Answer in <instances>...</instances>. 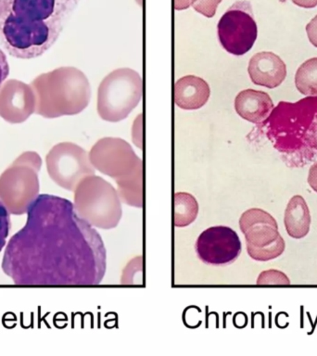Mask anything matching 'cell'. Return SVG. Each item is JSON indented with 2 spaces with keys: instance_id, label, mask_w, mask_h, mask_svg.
<instances>
[{
  "instance_id": "1",
  "label": "cell",
  "mask_w": 317,
  "mask_h": 356,
  "mask_svg": "<svg viewBox=\"0 0 317 356\" xmlns=\"http://www.w3.org/2000/svg\"><path fill=\"white\" fill-rule=\"evenodd\" d=\"M1 267L15 285L101 283L107 252L101 236L64 197L39 194L24 227L6 245Z\"/></svg>"
},
{
  "instance_id": "2",
  "label": "cell",
  "mask_w": 317,
  "mask_h": 356,
  "mask_svg": "<svg viewBox=\"0 0 317 356\" xmlns=\"http://www.w3.org/2000/svg\"><path fill=\"white\" fill-rule=\"evenodd\" d=\"M80 0H0V46L13 57L44 54L60 38Z\"/></svg>"
},
{
  "instance_id": "3",
  "label": "cell",
  "mask_w": 317,
  "mask_h": 356,
  "mask_svg": "<svg viewBox=\"0 0 317 356\" xmlns=\"http://www.w3.org/2000/svg\"><path fill=\"white\" fill-rule=\"evenodd\" d=\"M316 113L317 97H307L294 103H278L261 122L267 138L288 165H305L316 157L310 134Z\"/></svg>"
},
{
  "instance_id": "4",
  "label": "cell",
  "mask_w": 317,
  "mask_h": 356,
  "mask_svg": "<svg viewBox=\"0 0 317 356\" xmlns=\"http://www.w3.org/2000/svg\"><path fill=\"white\" fill-rule=\"evenodd\" d=\"M35 114L44 118L76 115L88 107L91 88L88 77L75 67H60L38 75L31 83Z\"/></svg>"
},
{
  "instance_id": "5",
  "label": "cell",
  "mask_w": 317,
  "mask_h": 356,
  "mask_svg": "<svg viewBox=\"0 0 317 356\" xmlns=\"http://www.w3.org/2000/svg\"><path fill=\"white\" fill-rule=\"evenodd\" d=\"M88 154L95 169L115 180L121 202L136 208L143 206V163L124 139H99Z\"/></svg>"
},
{
  "instance_id": "6",
  "label": "cell",
  "mask_w": 317,
  "mask_h": 356,
  "mask_svg": "<svg viewBox=\"0 0 317 356\" xmlns=\"http://www.w3.org/2000/svg\"><path fill=\"white\" fill-rule=\"evenodd\" d=\"M41 166L38 153L25 152L0 175V200L13 216L27 213L38 199Z\"/></svg>"
},
{
  "instance_id": "7",
  "label": "cell",
  "mask_w": 317,
  "mask_h": 356,
  "mask_svg": "<svg viewBox=\"0 0 317 356\" xmlns=\"http://www.w3.org/2000/svg\"><path fill=\"white\" fill-rule=\"evenodd\" d=\"M74 192V209L81 218L101 229L118 225L122 216L121 199L111 183L96 175H89Z\"/></svg>"
},
{
  "instance_id": "8",
  "label": "cell",
  "mask_w": 317,
  "mask_h": 356,
  "mask_svg": "<svg viewBox=\"0 0 317 356\" xmlns=\"http://www.w3.org/2000/svg\"><path fill=\"white\" fill-rule=\"evenodd\" d=\"M142 92L143 82L138 72L130 68L114 70L99 86L97 113L104 121H122L139 104Z\"/></svg>"
},
{
  "instance_id": "9",
  "label": "cell",
  "mask_w": 317,
  "mask_h": 356,
  "mask_svg": "<svg viewBox=\"0 0 317 356\" xmlns=\"http://www.w3.org/2000/svg\"><path fill=\"white\" fill-rule=\"evenodd\" d=\"M46 164L53 182L69 191H74L81 180L96 172L88 153L72 142L52 147L47 154Z\"/></svg>"
},
{
  "instance_id": "10",
  "label": "cell",
  "mask_w": 317,
  "mask_h": 356,
  "mask_svg": "<svg viewBox=\"0 0 317 356\" xmlns=\"http://www.w3.org/2000/svg\"><path fill=\"white\" fill-rule=\"evenodd\" d=\"M222 47L230 54L241 56L249 52L258 36V27L252 6L247 0L234 3L217 25Z\"/></svg>"
},
{
  "instance_id": "11",
  "label": "cell",
  "mask_w": 317,
  "mask_h": 356,
  "mask_svg": "<svg viewBox=\"0 0 317 356\" xmlns=\"http://www.w3.org/2000/svg\"><path fill=\"white\" fill-rule=\"evenodd\" d=\"M197 257L210 266L234 263L241 253V241L232 228L218 225L203 231L195 245Z\"/></svg>"
},
{
  "instance_id": "12",
  "label": "cell",
  "mask_w": 317,
  "mask_h": 356,
  "mask_svg": "<svg viewBox=\"0 0 317 356\" xmlns=\"http://www.w3.org/2000/svg\"><path fill=\"white\" fill-rule=\"evenodd\" d=\"M32 86L22 81L8 79L0 86V117L10 124H22L35 113Z\"/></svg>"
},
{
  "instance_id": "13",
  "label": "cell",
  "mask_w": 317,
  "mask_h": 356,
  "mask_svg": "<svg viewBox=\"0 0 317 356\" xmlns=\"http://www.w3.org/2000/svg\"><path fill=\"white\" fill-rule=\"evenodd\" d=\"M239 227L244 234L247 250L269 246L280 236L277 220L261 209L244 211L239 219Z\"/></svg>"
},
{
  "instance_id": "14",
  "label": "cell",
  "mask_w": 317,
  "mask_h": 356,
  "mask_svg": "<svg viewBox=\"0 0 317 356\" xmlns=\"http://www.w3.org/2000/svg\"><path fill=\"white\" fill-rule=\"evenodd\" d=\"M247 72L253 83L267 88H277L286 76L285 63L273 52L256 53L250 58Z\"/></svg>"
},
{
  "instance_id": "15",
  "label": "cell",
  "mask_w": 317,
  "mask_h": 356,
  "mask_svg": "<svg viewBox=\"0 0 317 356\" xmlns=\"http://www.w3.org/2000/svg\"><path fill=\"white\" fill-rule=\"evenodd\" d=\"M210 96V86L202 78L186 75L175 83L174 102L183 110H197L203 107Z\"/></svg>"
},
{
  "instance_id": "16",
  "label": "cell",
  "mask_w": 317,
  "mask_h": 356,
  "mask_svg": "<svg viewBox=\"0 0 317 356\" xmlns=\"http://www.w3.org/2000/svg\"><path fill=\"white\" fill-rule=\"evenodd\" d=\"M235 108L241 118L260 124L271 113L274 103L266 92L246 89L236 97Z\"/></svg>"
},
{
  "instance_id": "17",
  "label": "cell",
  "mask_w": 317,
  "mask_h": 356,
  "mask_svg": "<svg viewBox=\"0 0 317 356\" xmlns=\"http://www.w3.org/2000/svg\"><path fill=\"white\" fill-rule=\"evenodd\" d=\"M311 213L304 197L296 195L289 200L284 216L286 233L291 238L300 239L308 235L311 227Z\"/></svg>"
},
{
  "instance_id": "18",
  "label": "cell",
  "mask_w": 317,
  "mask_h": 356,
  "mask_svg": "<svg viewBox=\"0 0 317 356\" xmlns=\"http://www.w3.org/2000/svg\"><path fill=\"white\" fill-rule=\"evenodd\" d=\"M174 222L175 227H185L197 219L199 203L191 194L178 192L174 197Z\"/></svg>"
},
{
  "instance_id": "19",
  "label": "cell",
  "mask_w": 317,
  "mask_h": 356,
  "mask_svg": "<svg viewBox=\"0 0 317 356\" xmlns=\"http://www.w3.org/2000/svg\"><path fill=\"white\" fill-rule=\"evenodd\" d=\"M295 86L305 96L317 97V58H310L299 67Z\"/></svg>"
},
{
  "instance_id": "20",
  "label": "cell",
  "mask_w": 317,
  "mask_h": 356,
  "mask_svg": "<svg viewBox=\"0 0 317 356\" xmlns=\"http://www.w3.org/2000/svg\"><path fill=\"white\" fill-rule=\"evenodd\" d=\"M286 243L285 241L281 235L278 236L277 241L261 249L247 250V254L253 260L258 261H267L274 260V259L279 257L283 254L285 250Z\"/></svg>"
},
{
  "instance_id": "21",
  "label": "cell",
  "mask_w": 317,
  "mask_h": 356,
  "mask_svg": "<svg viewBox=\"0 0 317 356\" xmlns=\"http://www.w3.org/2000/svg\"><path fill=\"white\" fill-rule=\"evenodd\" d=\"M258 285H289L291 280L285 273L270 269L261 272L257 280Z\"/></svg>"
},
{
  "instance_id": "22",
  "label": "cell",
  "mask_w": 317,
  "mask_h": 356,
  "mask_svg": "<svg viewBox=\"0 0 317 356\" xmlns=\"http://www.w3.org/2000/svg\"><path fill=\"white\" fill-rule=\"evenodd\" d=\"M11 230L10 213L0 200V253L7 245V239Z\"/></svg>"
},
{
  "instance_id": "23",
  "label": "cell",
  "mask_w": 317,
  "mask_h": 356,
  "mask_svg": "<svg viewBox=\"0 0 317 356\" xmlns=\"http://www.w3.org/2000/svg\"><path fill=\"white\" fill-rule=\"evenodd\" d=\"M222 0H196L192 7L202 15L207 17V18H213Z\"/></svg>"
},
{
  "instance_id": "24",
  "label": "cell",
  "mask_w": 317,
  "mask_h": 356,
  "mask_svg": "<svg viewBox=\"0 0 317 356\" xmlns=\"http://www.w3.org/2000/svg\"><path fill=\"white\" fill-rule=\"evenodd\" d=\"M10 74V65H8L7 56L0 47V86L5 82Z\"/></svg>"
},
{
  "instance_id": "25",
  "label": "cell",
  "mask_w": 317,
  "mask_h": 356,
  "mask_svg": "<svg viewBox=\"0 0 317 356\" xmlns=\"http://www.w3.org/2000/svg\"><path fill=\"white\" fill-rule=\"evenodd\" d=\"M309 41L317 47V15L306 26Z\"/></svg>"
},
{
  "instance_id": "26",
  "label": "cell",
  "mask_w": 317,
  "mask_h": 356,
  "mask_svg": "<svg viewBox=\"0 0 317 356\" xmlns=\"http://www.w3.org/2000/svg\"><path fill=\"white\" fill-rule=\"evenodd\" d=\"M308 184L311 188L317 193V161L309 170Z\"/></svg>"
},
{
  "instance_id": "27",
  "label": "cell",
  "mask_w": 317,
  "mask_h": 356,
  "mask_svg": "<svg viewBox=\"0 0 317 356\" xmlns=\"http://www.w3.org/2000/svg\"><path fill=\"white\" fill-rule=\"evenodd\" d=\"M310 144L313 149L317 150V113L311 124L310 134Z\"/></svg>"
},
{
  "instance_id": "28",
  "label": "cell",
  "mask_w": 317,
  "mask_h": 356,
  "mask_svg": "<svg viewBox=\"0 0 317 356\" xmlns=\"http://www.w3.org/2000/svg\"><path fill=\"white\" fill-rule=\"evenodd\" d=\"M195 2H196V0H174V8L177 10H186Z\"/></svg>"
},
{
  "instance_id": "29",
  "label": "cell",
  "mask_w": 317,
  "mask_h": 356,
  "mask_svg": "<svg viewBox=\"0 0 317 356\" xmlns=\"http://www.w3.org/2000/svg\"><path fill=\"white\" fill-rule=\"evenodd\" d=\"M295 5L300 8H313L317 6V0H291Z\"/></svg>"
}]
</instances>
